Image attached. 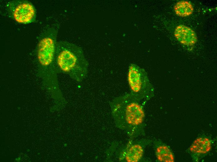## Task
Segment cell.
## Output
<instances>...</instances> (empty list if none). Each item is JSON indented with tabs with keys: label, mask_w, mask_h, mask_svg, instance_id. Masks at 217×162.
Returning a JSON list of instances; mask_svg holds the SVG:
<instances>
[{
	"label": "cell",
	"mask_w": 217,
	"mask_h": 162,
	"mask_svg": "<svg viewBox=\"0 0 217 162\" xmlns=\"http://www.w3.org/2000/svg\"><path fill=\"white\" fill-rule=\"evenodd\" d=\"M55 63L61 71L75 76H84L87 71V63L81 49L67 41L57 42Z\"/></svg>",
	"instance_id": "cell-1"
},
{
	"label": "cell",
	"mask_w": 217,
	"mask_h": 162,
	"mask_svg": "<svg viewBox=\"0 0 217 162\" xmlns=\"http://www.w3.org/2000/svg\"><path fill=\"white\" fill-rule=\"evenodd\" d=\"M57 31L50 28L41 34L37 45V58L40 65L47 68L53 66L55 55Z\"/></svg>",
	"instance_id": "cell-2"
},
{
	"label": "cell",
	"mask_w": 217,
	"mask_h": 162,
	"mask_svg": "<svg viewBox=\"0 0 217 162\" xmlns=\"http://www.w3.org/2000/svg\"><path fill=\"white\" fill-rule=\"evenodd\" d=\"M128 80L129 87L134 94L143 96L152 92L153 88L145 70L135 64L129 67Z\"/></svg>",
	"instance_id": "cell-3"
},
{
	"label": "cell",
	"mask_w": 217,
	"mask_h": 162,
	"mask_svg": "<svg viewBox=\"0 0 217 162\" xmlns=\"http://www.w3.org/2000/svg\"><path fill=\"white\" fill-rule=\"evenodd\" d=\"M6 7L9 15L19 23L28 24L35 21L36 10L33 5L29 2L12 1L8 3Z\"/></svg>",
	"instance_id": "cell-4"
},
{
	"label": "cell",
	"mask_w": 217,
	"mask_h": 162,
	"mask_svg": "<svg viewBox=\"0 0 217 162\" xmlns=\"http://www.w3.org/2000/svg\"><path fill=\"white\" fill-rule=\"evenodd\" d=\"M130 98L128 96L124 98L121 101L122 102L117 106L122 109L126 120L128 124L138 125L142 123L144 113L141 105Z\"/></svg>",
	"instance_id": "cell-5"
},
{
	"label": "cell",
	"mask_w": 217,
	"mask_h": 162,
	"mask_svg": "<svg viewBox=\"0 0 217 162\" xmlns=\"http://www.w3.org/2000/svg\"><path fill=\"white\" fill-rule=\"evenodd\" d=\"M174 36L181 44L187 46H193L196 42L197 37L195 33L190 28L182 25L176 28Z\"/></svg>",
	"instance_id": "cell-6"
},
{
	"label": "cell",
	"mask_w": 217,
	"mask_h": 162,
	"mask_svg": "<svg viewBox=\"0 0 217 162\" xmlns=\"http://www.w3.org/2000/svg\"><path fill=\"white\" fill-rule=\"evenodd\" d=\"M211 148L210 141L206 137H199L190 146V151L194 154H204L209 152Z\"/></svg>",
	"instance_id": "cell-7"
},
{
	"label": "cell",
	"mask_w": 217,
	"mask_h": 162,
	"mask_svg": "<svg viewBox=\"0 0 217 162\" xmlns=\"http://www.w3.org/2000/svg\"><path fill=\"white\" fill-rule=\"evenodd\" d=\"M174 10L176 15L179 17H185L192 14L194 8L190 2L182 1L176 3L174 7Z\"/></svg>",
	"instance_id": "cell-8"
},
{
	"label": "cell",
	"mask_w": 217,
	"mask_h": 162,
	"mask_svg": "<svg viewBox=\"0 0 217 162\" xmlns=\"http://www.w3.org/2000/svg\"><path fill=\"white\" fill-rule=\"evenodd\" d=\"M156 155L159 161L164 162H173L174 158L170 149L165 145H161L157 149Z\"/></svg>",
	"instance_id": "cell-9"
},
{
	"label": "cell",
	"mask_w": 217,
	"mask_h": 162,
	"mask_svg": "<svg viewBox=\"0 0 217 162\" xmlns=\"http://www.w3.org/2000/svg\"><path fill=\"white\" fill-rule=\"evenodd\" d=\"M143 151L142 147L136 144L132 146L129 149L126 156V160L128 162H137L142 158Z\"/></svg>",
	"instance_id": "cell-10"
},
{
	"label": "cell",
	"mask_w": 217,
	"mask_h": 162,
	"mask_svg": "<svg viewBox=\"0 0 217 162\" xmlns=\"http://www.w3.org/2000/svg\"><path fill=\"white\" fill-rule=\"evenodd\" d=\"M15 161H17V162H19L21 160V157H18L15 159Z\"/></svg>",
	"instance_id": "cell-11"
},
{
	"label": "cell",
	"mask_w": 217,
	"mask_h": 162,
	"mask_svg": "<svg viewBox=\"0 0 217 162\" xmlns=\"http://www.w3.org/2000/svg\"><path fill=\"white\" fill-rule=\"evenodd\" d=\"M27 152H29V151H30V150L29 149H28L27 150Z\"/></svg>",
	"instance_id": "cell-12"
},
{
	"label": "cell",
	"mask_w": 217,
	"mask_h": 162,
	"mask_svg": "<svg viewBox=\"0 0 217 162\" xmlns=\"http://www.w3.org/2000/svg\"><path fill=\"white\" fill-rule=\"evenodd\" d=\"M67 144H64L65 146H67Z\"/></svg>",
	"instance_id": "cell-13"
},
{
	"label": "cell",
	"mask_w": 217,
	"mask_h": 162,
	"mask_svg": "<svg viewBox=\"0 0 217 162\" xmlns=\"http://www.w3.org/2000/svg\"><path fill=\"white\" fill-rule=\"evenodd\" d=\"M39 154H40V153H38V155H39Z\"/></svg>",
	"instance_id": "cell-14"
}]
</instances>
